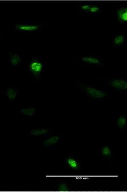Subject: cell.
<instances>
[{
  "label": "cell",
  "instance_id": "7",
  "mask_svg": "<svg viewBox=\"0 0 128 192\" xmlns=\"http://www.w3.org/2000/svg\"><path fill=\"white\" fill-rule=\"evenodd\" d=\"M117 15L119 20L124 22L127 20V8H123L118 10Z\"/></svg>",
  "mask_w": 128,
  "mask_h": 192
},
{
  "label": "cell",
  "instance_id": "9",
  "mask_svg": "<svg viewBox=\"0 0 128 192\" xmlns=\"http://www.w3.org/2000/svg\"><path fill=\"white\" fill-rule=\"evenodd\" d=\"M127 122V120L126 117L124 116H121L117 119V126L119 128H123L125 127Z\"/></svg>",
  "mask_w": 128,
  "mask_h": 192
},
{
  "label": "cell",
  "instance_id": "18",
  "mask_svg": "<svg viewBox=\"0 0 128 192\" xmlns=\"http://www.w3.org/2000/svg\"><path fill=\"white\" fill-rule=\"evenodd\" d=\"M90 7L87 5H84L82 6V9L85 10H89Z\"/></svg>",
  "mask_w": 128,
  "mask_h": 192
},
{
  "label": "cell",
  "instance_id": "4",
  "mask_svg": "<svg viewBox=\"0 0 128 192\" xmlns=\"http://www.w3.org/2000/svg\"><path fill=\"white\" fill-rule=\"evenodd\" d=\"M30 70L35 76L40 75L43 69L42 64L37 60L32 61L29 66Z\"/></svg>",
  "mask_w": 128,
  "mask_h": 192
},
{
  "label": "cell",
  "instance_id": "17",
  "mask_svg": "<svg viewBox=\"0 0 128 192\" xmlns=\"http://www.w3.org/2000/svg\"><path fill=\"white\" fill-rule=\"evenodd\" d=\"M99 10L100 8L97 7H90V9L89 11L92 12H96L98 11H99Z\"/></svg>",
  "mask_w": 128,
  "mask_h": 192
},
{
  "label": "cell",
  "instance_id": "10",
  "mask_svg": "<svg viewBox=\"0 0 128 192\" xmlns=\"http://www.w3.org/2000/svg\"><path fill=\"white\" fill-rule=\"evenodd\" d=\"M48 133V130L45 129H34L32 130L31 134L35 136H40L46 135Z\"/></svg>",
  "mask_w": 128,
  "mask_h": 192
},
{
  "label": "cell",
  "instance_id": "6",
  "mask_svg": "<svg viewBox=\"0 0 128 192\" xmlns=\"http://www.w3.org/2000/svg\"><path fill=\"white\" fill-rule=\"evenodd\" d=\"M101 155L105 158H110L113 154V149L110 146L105 145L100 149Z\"/></svg>",
  "mask_w": 128,
  "mask_h": 192
},
{
  "label": "cell",
  "instance_id": "8",
  "mask_svg": "<svg viewBox=\"0 0 128 192\" xmlns=\"http://www.w3.org/2000/svg\"><path fill=\"white\" fill-rule=\"evenodd\" d=\"M59 140V136H52L45 141L44 142V144L47 147H49L56 144L58 142Z\"/></svg>",
  "mask_w": 128,
  "mask_h": 192
},
{
  "label": "cell",
  "instance_id": "16",
  "mask_svg": "<svg viewBox=\"0 0 128 192\" xmlns=\"http://www.w3.org/2000/svg\"><path fill=\"white\" fill-rule=\"evenodd\" d=\"M124 41V37L122 35L116 36L114 39V42L115 44L118 45L121 44Z\"/></svg>",
  "mask_w": 128,
  "mask_h": 192
},
{
  "label": "cell",
  "instance_id": "1",
  "mask_svg": "<svg viewBox=\"0 0 128 192\" xmlns=\"http://www.w3.org/2000/svg\"><path fill=\"white\" fill-rule=\"evenodd\" d=\"M85 91L90 97L96 99H103L106 95V93L104 91L91 86L85 87Z\"/></svg>",
  "mask_w": 128,
  "mask_h": 192
},
{
  "label": "cell",
  "instance_id": "13",
  "mask_svg": "<svg viewBox=\"0 0 128 192\" xmlns=\"http://www.w3.org/2000/svg\"><path fill=\"white\" fill-rule=\"evenodd\" d=\"M21 61V59L19 55L15 54L11 56L10 61L12 65L14 66L18 65L20 63Z\"/></svg>",
  "mask_w": 128,
  "mask_h": 192
},
{
  "label": "cell",
  "instance_id": "3",
  "mask_svg": "<svg viewBox=\"0 0 128 192\" xmlns=\"http://www.w3.org/2000/svg\"><path fill=\"white\" fill-rule=\"evenodd\" d=\"M110 84L115 89L121 90H126L127 89V82L123 79H114L110 81Z\"/></svg>",
  "mask_w": 128,
  "mask_h": 192
},
{
  "label": "cell",
  "instance_id": "12",
  "mask_svg": "<svg viewBox=\"0 0 128 192\" xmlns=\"http://www.w3.org/2000/svg\"><path fill=\"white\" fill-rule=\"evenodd\" d=\"M83 61L87 63L98 64L99 63V61L97 58L90 57H85L82 58Z\"/></svg>",
  "mask_w": 128,
  "mask_h": 192
},
{
  "label": "cell",
  "instance_id": "5",
  "mask_svg": "<svg viewBox=\"0 0 128 192\" xmlns=\"http://www.w3.org/2000/svg\"><path fill=\"white\" fill-rule=\"evenodd\" d=\"M15 28L18 30L33 31L38 30L39 26L36 25L16 24Z\"/></svg>",
  "mask_w": 128,
  "mask_h": 192
},
{
  "label": "cell",
  "instance_id": "11",
  "mask_svg": "<svg viewBox=\"0 0 128 192\" xmlns=\"http://www.w3.org/2000/svg\"><path fill=\"white\" fill-rule=\"evenodd\" d=\"M21 111L25 115L32 116L35 114L36 110L35 108H23L21 110Z\"/></svg>",
  "mask_w": 128,
  "mask_h": 192
},
{
  "label": "cell",
  "instance_id": "2",
  "mask_svg": "<svg viewBox=\"0 0 128 192\" xmlns=\"http://www.w3.org/2000/svg\"><path fill=\"white\" fill-rule=\"evenodd\" d=\"M65 163L68 167L71 169L79 170L81 169L80 163L74 157L71 156L67 157L66 158Z\"/></svg>",
  "mask_w": 128,
  "mask_h": 192
},
{
  "label": "cell",
  "instance_id": "14",
  "mask_svg": "<svg viewBox=\"0 0 128 192\" xmlns=\"http://www.w3.org/2000/svg\"><path fill=\"white\" fill-rule=\"evenodd\" d=\"M7 94L8 98L11 100H13L17 97V92L15 90L10 88L7 90Z\"/></svg>",
  "mask_w": 128,
  "mask_h": 192
},
{
  "label": "cell",
  "instance_id": "15",
  "mask_svg": "<svg viewBox=\"0 0 128 192\" xmlns=\"http://www.w3.org/2000/svg\"><path fill=\"white\" fill-rule=\"evenodd\" d=\"M58 191L60 192H67L69 191V188L67 184L65 183H62L58 186Z\"/></svg>",
  "mask_w": 128,
  "mask_h": 192
}]
</instances>
